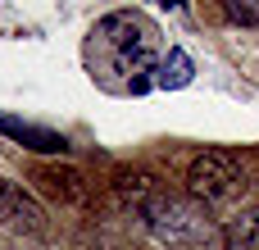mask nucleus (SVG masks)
Masks as SVG:
<instances>
[{
	"mask_svg": "<svg viewBox=\"0 0 259 250\" xmlns=\"http://www.w3.org/2000/svg\"><path fill=\"white\" fill-rule=\"evenodd\" d=\"M228 250H259V200L246 205V210L232 219V228H228Z\"/></svg>",
	"mask_w": 259,
	"mask_h": 250,
	"instance_id": "7",
	"label": "nucleus"
},
{
	"mask_svg": "<svg viewBox=\"0 0 259 250\" xmlns=\"http://www.w3.org/2000/svg\"><path fill=\"white\" fill-rule=\"evenodd\" d=\"M0 132H5L9 141L27 146V150H41V155H64V150H68V141H64L59 132H50V128H32V123L9 118V114H0Z\"/></svg>",
	"mask_w": 259,
	"mask_h": 250,
	"instance_id": "5",
	"label": "nucleus"
},
{
	"mask_svg": "<svg viewBox=\"0 0 259 250\" xmlns=\"http://www.w3.org/2000/svg\"><path fill=\"white\" fill-rule=\"evenodd\" d=\"M191 77H196V64H191V55H187L182 46H168V50H164V59H159L155 87H159V91H182Z\"/></svg>",
	"mask_w": 259,
	"mask_h": 250,
	"instance_id": "6",
	"label": "nucleus"
},
{
	"mask_svg": "<svg viewBox=\"0 0 259 250\" xmlns=\"http://www.w3.org/2000/svg\"><path fill=\"white\" fill-rule=\"evenodd\" d=\"M141 219L155 232V241H164V246H191V241H205L209 237V219H205L200 200H191V196L155 191L141 205Z\"/></svg>",
	"mask_w": 259,
	"mask_h": 250,
	"instance_id": "2",
	"label": "nucleus"
},
{
	"mask_svg": "<svg viewBox=\"0 0 259 250\" xmlns=\"http://www.w3.org/2000/svg\"><path fill=\"white\" fill-rule=\"evenodd\" d=\"M155 23L146 14H132V9H118V14H105L96 27H91V46H87V64H91V77L109 91H146L155 87V73H159V41H155Z\"/></svg>",
	"mask_w": 259,
	"mask_h": 250,
	"instance_id": "1",
	"label": "nucleus"
},
{
	"mask_svg": "<svg viewBox=\"0 0 259 250\" xmlns=\"http://www.w3.org/2000/svg\"><path fill=\"white\" fill-rule=\"evenodd\" d=\"M223 14H228L232 23H250V27L259 23V5H241V0H228V5H223Z\"/></svg>",
	"mask_w": 259,
	"mask_h": 250,
	"instance_id": "9",
	"label": "nucleus"
},
{
	"mask_svg": "<svg viewBox=\"0 0 259 250\" xmlns=\"http://www.w3.org/2000/svg\"><path fill=\"white\" fill-rule=\"evenodd\" d=\"M0 223H5L9 232L41 237V232H46V205H41L27 187H18V182L0 178Z\"/></svg>",
	"mask_w": 259,
	"mask_h": 250,
	"instance_id": "4",
	"label": "nucleus"
},
{
	"mask_svg": "<svg viewBox=\"0 0 259 250\" xmlns=\"http://www.w3.org/2000/svg\"><path fill=\"white\" fill-rule=\"evenodd\" d=\"M241 182V155L232 150H205L191 159V173H187V191L191 200L200 205H214V200H228Z\"/></svg>",
	"mask_w": 259,
	"mask_h": 250,
	"instance_id": "3",
	"label": "nucleus"
},
{
	"mask_svg": "<svg viewBox=\"0 0 259 250\" xmlns=\"http://www.w3.org/2000/svg\"><path fill=\"white\" fill-rule=\"evenodd\" d=\"M41 182H50V191H55L59 200H82V196H87V187H82V173H73V169H64V173H59V169H50Z\"/></svg>",
	"mask_w": 259,
	"mask_h": 250,
	"instance_id": "8",
	"label": "nucleus"
}]
</instances>
